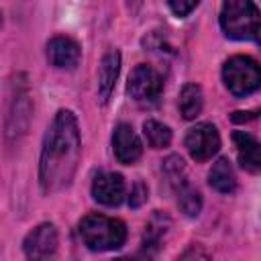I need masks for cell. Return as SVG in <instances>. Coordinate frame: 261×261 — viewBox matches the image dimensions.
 I'll list each match as a JSON object with an SVG mask.
<instances>
[{"label": "cell", "mask_w": 261, "mask_h": 261, "mask_svg": "<svg viewBox=\"0 0 261 261\" xmlns=\"http://www.w3.org/2000/svg\"><path fill=\"white\" fill-rule=\"evenodd\" d=\"M204 106V94L198 84H186L179 92V112L184 118L192 120L202 112Z\"/></svg>", "instance_id": "5bb4252c"}, {"label": "cell", "mask_w": 261, "mask_h": 261, "mask_svg": "<svg viewBox=\"0 0 261 261\" xmlns=\"http://www.w3.org/2000/svg\"><path fill=\"white\" fill-rule=\"evenodd\" d=\"M220 27L228 39L255 41L259 35V10L251 0H226L220 8Z\"/></svg>", "instance_id": "3957f363"}, {"label": "cell", "mask_w": 261, "mask_h": 261, "mask_svg": "<svg viewBox=\"0 0 261 261\" xmlns=\"http://www.w3.org/2000/svg\"><path fill=\"white\" fill-rule=\"evenodd\" d=\"M163 169H165V173H167V177L171 179V181H177L179 179V173L184 171V161H181V157H169L165 163H163Z\"/></svg>", "instance_id": "d6986e66"}, {"label": "cell", "mask_w": 261, "mask_h": 261, "mask_svg": "<svg viewBox=\"0 0 261 261\" xmlns=\"http://www.w3.org/2000/svg\"><path fill=\"white\" fill-rule=\"evenodd\" d=\"M147 200V186L143 181H137L133 192H130V198H128V206L130 208H139L143 202Z\"/></svg>", "instance_id": "44dd1931"}, {"label": "cell", "mask_w": 261, "mask_h": 261, "mask_svg": "<svg viewBox=\"0 0 261 261\" xmlns=\"http://www.w3.org/2000/svg\"><path fill=\"white\" fill-rule=\"evenodd\" d=\"M255 116H257V112H241V110H239V112H232L230 118H232L234 122H247V120H253Z\"/></svg>", "instance_id": "603a6c76"}, {"label": "cell", "mask_w": 261, "mask_h": 261, "mask_svg": "<svg viewBox=\"0 0 261 261\" xmlns=\"http://www.w3.org/2000/svg\"><path fill=\"white\" fill-rule=\"evenodd\" d=\"M118 71H120V53L116 49H110L102 57L100 69H98V98H100L102 104L108 102V98L114 90Z\"/></svg>", "instance_id": "8fae6325"}, {"label": "cell", "mask_w": 261, "mask_h": 261, "mask_svg": "<svg viewBox=\"0 0 261 261\" xmlns=\"http://www.w3.org/2000/svg\"><path fill=\"white\" fill-rule=\"evenodd\" d=\"M208 181L210 186L220 192V194H230L234 192L237 188V177H234V171H232V165L228 163L226 157H220L216 159V163L212 165L210 173H208Z\"/></svg>", "instance_id": "4fadbf2b"}, {"label": "cell", "mask_w": 261, "mask_h": 261, "mask_svg": "<svg viewBox=\"0 0 261 261\" xmlns=\"http://www.w3.org/2000/svg\"><path fill=\"white\" fill-rule=\"evenodd\" d=\"M80 237L84 245L92 251H112L124 245L126 226L118 218H110L104 214H88L80 222Z\"/></svg>", "instance_id": "7a4b0ae2"}, {"label": "cell", "mask_w": 261, "mask_h": 261, "mask_svg": "<svg viewBox=\"0 0 261 261\" xmlns=\"http://www.w3.org/2000/svg\"><path fill=\"white\" fill-rule=\"evenodd\" d=\"M186 147L192 159L206 161L220 149V135L214 124L210 122H198L186 133Z\"/></svg>", "instance_id": "52a82bcc"}, {"label": "cell", "mask_w": 261, "mask_h": 261, "mask_svg": "<svg viewBox=\"0 0 261 261\" xmlns=\"http://www.w3.org/2000/svg\"><path fill=\"white\" fill-rule=\"evenodd\" d=\"M143 133L147 143L153 149H163L171 143V128L159 120H145L143 122Z\"/></svg>", "instance_id": "2e32d148"}, {"label": "cell", "mask_w": 261, "mask_h": 261, "mask_svg": "<svg viewBox=\"0 0 261 261\" xmlns=\"http://www.w3.org/2000/svg\"><path fill=\"white\" fill-rule=\"evenodd\" d=\"M155 253H157V249L143 245V249H141V251H137L135 255L118 257V259H114V261H153V259H155Z\"/></svg>", "instance_id": "7402d4cb"}, {"label": "cell", "mask_w": 261, "mask_h": 261, "mask_svg": "<svg viewBox=\"0 0 261 261\" xmlns=\"http://www.w3.org/2000/svg\"><path fill=\"white\" fill-rule=\"evenodd\" d=\"M47 59L59 69H73L80 63V45L69 37H53L47 43Z\"/></svg>", "instance_id": "30bf717a"}, {"label": "cell", "mask_w": 261, "mask_h": 261, "mask_svg": "<svg viewBox=\"0 0 261 261\" xmlns=\"http://www.w3.org/2000/svg\"><path fill=\"white\" fill-rule=\"evenodd\" d=\"M177 261H212L210 259V255H208V251L202 247V245H190L179 257H177Z\"/></svg>", "instance_id": "ac0fdd59"}, {"label": "cell", "mask_w": 261, "mask_h": 261, "mask_svg": "<svg viewBox=\"0 0 261 261\" xmlns=\"http://www.w3.org/2000/svg\"><path fill=\"white\" fill-rule=\"evenodd\" d=\"M224 86L232 96L245 98L253 94L261 84V71L253 57L249 55H234L222 67Z\"/></svg>", "instance_id": "277c9868"}, {"label": "cell", "mask_w": 261, "mask_h": 261, "mask_svg": "<svg viewBox=\"0 0 261 261\" xmlns=\"http://www.w3.org/2000/svg\"><path fill=\"white\" fill-rule=\"evenodd\" d=\"M177 206L186 216H198L202 210V196L200 192L190 186V184H181L177 188Z\"/></svg>", "instance_id": "9a60e30c"}, {"label": "cell", "mask_w": 261, "mask_h": 261, "mask_svg": "<svg viewBox=\"0 0 261 261\" xmlns=\"http://www.w3.org/2000/svg\"><path fill=\"white\" fill-rule=\"evenodd\" d=\"M57 245H59V239H57L55 224L43 222L24 237L22 249L29 261H55Z\"/></svg>", "instance_id": "8992f818"}, {"label": "cell", "mask_w": 261, "mask_h": 261, "mask_svg": "<svg viewBox=\"0 0 261 261\" xmlns=\"http://www.w3.org/2000/svg\"><path fill=\"white\" fill-rule=\"evenodd\" d=\"M82 155V139L77 118L71 110H59L45 135L39 181L45 194H55L67 188L77 171Z\"/></svg>", "instance_id": "6da1fadb"}, {"label": "cell", "mask_w": 261, "mask_h": 261, "mask_svg": "<svg viewBox=\"0 0 261 261\" xmlns=\"http://www.w3.org/2000/svg\"><path fill=\"white\" fill-rule=\"evenodd\" d=\"M112 149H114L116 159L120 163H124V165L135 163L141 157V153H143L141 139L137 137V133L133 130V126L126 124V122L116 124L114 133H112Z\"/></svg>", "instance_id": "9c48e42d"}, {"label": "cell", "mask_w": 261, "mask_h": 261, "mask_svg": "<svg viewBox=\"0 0 261 261\" xmlns=\"http://www.w3.org/2000/svg\"><path fill=\"white\" fill-rule=\"evenodd\" d=\"M232 141H234V147H237V155H239V163L251 171V173H257L261 169V155H259V141L245 133V130H234L232 133Z\"/></svg>", "instance_id": "7c38bea8"}, {"label": "cell", "mask_w": 261, "mask_h": 261, "mask_svg": "<svg viewBox=\"0 0 261 261\" xmlns=\"http://www.w3.org/2000/svg\"><path fill=\"white\" fill-rule=\"evenodd\" d=\"M169 8H171V12L175 14V16H188L192 10H196L198 8V0H190V2H177V0H171L169 2Z\"/></svg>", "instance_id": "ffe728a7"}, {"label": "cell", "mask_w": 261, "mask_h": 261, "mask_svg": "<svg viewBox=\"0 0 261 261\" xmlns=\"http://www.w3.org/2000/svg\"><path fill=\"white\" fill-rule=\"evenodd\" d=\"M169 224H171V222H169V218H167L165 214H161V212L153 214V218H151V220H149V224H147L143 245L153 247V249H159L161 237L165 234V230H167V226H169Z\"/></svg>", "instance_id": "e0dca14e"}, {"label": "cell", "mask_w": 261, "mask_h": 261, "mask_svg": "<svg viewBox=\"0 0 261 261\" xmlns=\"http://www.w3.org/2000/svg\"><path fill=\"white\" fill-rule=\"evenodd\" d=\"M126 90L135 102L149 106V104H155L159 100L161 90H163V82H161V75L151 65L141 63L130 71Z\"/></svg>", "instance_id": "5b68a950"}, {"label": "cell", "mask_w": 261, "mask_h": 261, "mask_svg": "<svg viewBox=\"0 0 261 261\" xmlns=\"http://www.w3.org/2000/svg\"><path fill=\"white\" fill-rule=\"evenodd\" d=\"M124 179L120 173L114 171H104L98 173L92 181V196L96 202L104 204V206H118L124 200Z\"/></svg>", "instance_id": "ba28073f"}]
</instances>
